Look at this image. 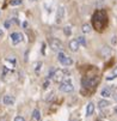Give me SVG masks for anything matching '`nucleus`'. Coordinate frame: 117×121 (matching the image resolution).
Returning a JSON list of instances; mask_svg holds the SVG:
<instances>
[{
  "mask_svg": "<svg viewBox=\"0 0 117 121\" xmlns=\"http://www.w3.org/2000/svg\"><path fill=\"white\" fill-rule=\"evenodd\" d=\"M20 4H22V0H11V1H10L11 6H18Z\"/></svg>",
  "mask_w": 117,
  "mask_h": 121,
  "instance_id": "nucleus-20",
  "label": "nucleus"
},
{
  "mask_svg": "<svg viewBox=\"0 0 117 121\" xmlns=\"http://www.w3.org/2000/svg\"><path fill=\"white\" fill-rule=\"evenodd\" d=\"M49 46L54 52H62L63 50V43L59 39H50L49 40Z\"/></svg>",
  "mask_w": 117,
  "mask_h": 121,
  "instance_id": "nucleus-3",
  "label": "nucleus"
},
{
  "mask_svg": "<svg viewBox=\"0 0 117 121\" xmlns=\"http://www.w3.org/2000/svg\"><path fill=\"white\" fill-rule=\"evenodd\" d=\"M78 42L81 44V46H84V47H86V40H85V37H84V36H79L78 39Z\"/></svg>",
  "mask_w": 117,
  "mask_h": 121,
  "instance_id": "nucleus-18",
  "label": "nucleus"
},
{
  "mask_svg": "<svg viewBox=\"0 0 117 121\" xmlns=\"http://www.w3.org/2000/svg\"><path fill=\"white\" fill-rule=\"evenodd\" d=\"M100 95H102L104 98H108V97L111 96V90H110L109 88H104L102 91H100Z\"/></svg>",
  "mask_w": 117,
  "mask_h": 121,
  "instance_id": "nucleus-13",
  "label": "nucleus"
},
{
  "mask_svg": "<svg viewBox=\"0 0 117 121\" xmlns=\"http://www.w3.org/2000/svg\"><path fill=\"white\" fill-rule=\"evenodd\" d=\"M3 36H4V31L0 29V37H3Z\"/></svg>",
  "mask_w": 117,
  "mask_h": 121,
  "instance_id": "nucleus-26",
  "label": "nucleus"
},
{
  "mask_svg": "<svg viewBox=\"0 0 117 121\" xmlns=\"http://www.w3.org/2000/svg\"><path fill=\"white\" fill-rule=\"evenodd\" d=\"M11 24H12V21H11V19L6 21V22H5V28H6V29H8V28L11 26Z\"/></svg>",
  "mask_w": 117,
  "mask_h": 121,
  "instance_id": "nucleus-23",
  "label": "nucleus"
},
{
  "mask_svg": "<svg viewBox=\"0 0 117 121\" xmlns=\"http://www.w3.org/2000/svg\"><path fill=\"white\" fill-rule=\"evenodd\" d=\"M111 44H113V46L117 44V36H112L111 37Z\"/></svg>",
  "mask_w": 117,
  "mask_h": 121,
  "instance_id": "nucleus-22",
  "label": "nucleus"
},
{
  "mask_svg": "<svg viewBox=\"0 0 117 121\" xmlns=\"http://www.w3.org/2000/svg\"><path fill=\"white\" fill-rule=\"evenodd\" d=\"M41 66H42V62H41V61L35 64V73H36V74L40 73V71H41Z\"/></svg>",
  "mask_w": 117,
  "mask_h": 121,
  "instance_id": "nucleus-19",
  "label": "nucleus"
},
{
  "mask_svg": "<svg viewBox=\"0 0 117 121\" xmlns=\"http://www.w3.org/2000/svg\"><path fill=\"white\" fill-rule=\"evenodd\" d=\"M79 47H80V43L78 42L77 39H73V40L69 41V49H71L72 52H78Z\"/></svg>",
  "mask_w": 117,
  "mask_h": 121,
  "instance_id": "nucleus-9",
  "label": "nucleus"
},
{
  "mask_svg": "<svg viewBox=\"0 0 117 121\" xmlns=\"http://www.w3.org/2000/svg\"><path fill=\"white\" fill-rule=\"evenodd\" d=\"M93 112H94V104H93V103H89L87 107H86V115L91 116L93 114Z\"/></svg>",
  "mask_w": 117,
  "mask_h": 121,
  "instance_id": "nucleus-12",
  "label": "nucleus"
},
{
  "mask_svg": "<svg viewBox=\"0 0 117 121\" xmlns=\"http://www.w3.org/2000/svg\"><path fill=\"white\" fill-rule=\"evenodd\" d=\"M92 23L96 30L103 31L105 25L108 24V16L104 11H97L92 17Z\"/></svg>",
  "mask_w": 117,
  "mask_h": 121,
  "instance_id": "nucleus-1",
  "label": "nucleus"
},
{
  "mask_svg": "<svg viewBox=\"0 0 117 121\" xmlns=\"http://www.w3.org/2000/svg\"><path fill=\"white\" fill-rule=\"evenodd\" d=\"M3 102H4L5 106H13L14 102H16V99H14V97L11 96V95H5L4 98H3Z\"/></svg>",
  "mask_w": 117,
  "mask_h": 121,
  "instance_id": "nucleus-7",
  "label": "nucleus"
},
{
  "mask_svg": "<svg viewBox=\"0 0 117 121\" xmlns=\"http://www.w3.org/2000/svg\"><path fill=\"white\" fill-rule=\"evenodd\" d=\"M82 32H84V34L91 32V25H90V24H84V25H82Z\"/></svg>",
  "mask_w": 117,
  "mask_h": 121,
  "instance_id": "nucleus-16",
  "label": "nucleus"
},
{
  "mask_svg": "<svg viewBox=\"0 0 117 121\" xmlns=\"http://www.w3.org/2000/svg\"><path fill=\"white\" fill-rule=\"evenodd\" d=\"M63 17H65V7L61 6V7H59L57 13H56V23L60 24V23L63 21Z\"/></svg>",
  "mask_w": 117,
  "mask_h": 121,
  "instance_id": "nucleus-8",
  "label": "nucleus"
},
{
  "mask_svg": "<svg viewBox=\"0 0 117 121\" xmlns=\"http://www.w3.org/2000/svg\"><path fill=\"white\" fill-rule=\"evenodd\" d=\"M57 60L63 65V66H71L73 64V60L72 58L69 56H66L63 52H57Z\"/></svg>",
  "mask_w": 117,
  "mask_h": 121,
  "instance_id": "nucleus-4",
  "label": "nucleus"
},
{
  "mask_svg": "<svg viewBox=\"0 0 117 121\" xmlns=\"http://www.w3.org/2000/svg\"><path fill=\"white\" fill-rule=\"evenodd\" d=\"M32 117L35 120H37V121H41V112L38 109H35L33 113H32Z\"/></svg>",
  "mask_w": 117,
  "mask_h": 121,
  "instance_id": "nucleus-15",
  "label": "nucleus"
},
{
  "mask_svg": "<svg viewBox=\"0 0 117 121\" xmlns=\"http://www.w3.org/2000/svg\"><path fill=\"white\" fill-rule=\"evenodd\" d=\"M68 72H66V71H63V70H55V72H54V74H53V79H54V82H56V83H59V82H62L63 80V78H65V74H67Z\"/></svg>",
  "mask_w": 117,
  "mask_h": 121,
  "instance_id": "nucleus-5",
  "label": "nucleus"
},
{
  "mask_svg": "<svg viewBox=\"0 0 117 121\" xmlns=\"http://www.w3.org/2000/svg\"><path fill=\"white\" fill-rule=\"evenodd\" d=\"M110 106V102L108 101V99H100L99 102H98V107L100 108V109H104V108H108Z\"/></svg>",
  "mask_w": 117,
  "mask_h": 121,
  "instance_id": "nucleus-11",
  "label": "nucleus"
},
{
  "mask_svg": "<svg viewBox=\"0 0 117 121\" xmlns=\"http://www.w3.org/2000/svg\"><path fill=\"white\" fill-rule=\"evenodd\" d=\"M115 78H117V66H116V67L113 68V70H112L111 74L106 77V80H112V79H115Z\"/></svg>",
  "mask_w": 117,
  "mask_h": 121,
  "instance_id": "nucleus-14",
  "label": "nucleus"
},
{
  "mask_svg": "<svg viewBox=\"0 0 117 121\" xmlns=\"http://www.w3.org/2000/svg\"><path fill=\"white\" fill-rule=\"evenodd\" d=\"M63 32H65L66 36H71V35H72V29H71V26H65V28H63Z\"/></svg>",
  "mask_w": 117,
  "mask_h": 121,
  "instance_id": "nucleus-17",
  "label": "nucleus"
},
{
  "mask_svg": "<svg viewBox=\"0 0 117 121\" xmlns=\"http://www.w3.org/2000/svg\"><path fill=\"white\" fill-rule=\"evenodd\" d=\"M14 121H25V119L23 116H16L14 117Z\"/></svg>",
  "mask_w": 117,
  "mask_h": 121,
  "instance_id": "nucleus-24",
  "label": "nucleus"
},
{
  "mask_svg": "<svg viewBox=\"0 0 117 121\" xmlns=\"http://www.w3.org/2000/svg\"><path fill=\"white\" fill-rule=\"evenodd\" d=\"M10 37H11V41L13 44H18L23 41V35L20 32H13V34H11Z\"/></svg>",
  "mask_w": 117,
  "mask_h": 121,
  "instance_id": "nucleus-6",
  "label": "nucleus"
},
{
  "mask_svg": "<svg viewBox=\"0 0 117 121\" xmlns=\"http://www.w3.org/2000/svg\"><path fill=\"white\" fill-rule=\"evenodd\" d=\"M111 48L110 47H108V46H104L103 48H102V55L104 56V58H109L110 55H111Z\"/></svg>",
  "mask_w": 117,
  "mask_h": 121,
  "instance_id": "nucleus-10",
  "label": "nucleus"
},
{
  "mask_svg": "<svg viewBox=\"0 0 117 121\" xmlns=\"http://www.w3.org/2000/svg\"><path fill=\"white\" fill-rule=\"evenodd\" d=\"M59 89H60V91H62V92L68 94V92H72V91L74 90V86H73V83H72L71 79H66V80H62V82H61Z\"/></svg>",
  "mask_w": 117,
  "mask_h": 121,
  "instance_id": "nucleus-2",
  "label": "nucleus"
},
{
  "mask_svg": "<svg viewBox=\"0 0 117 121\" xmlns=\"http://www.w3.org/2000/svg\"><path fill=\"white\" fill-rule=\"evenodd\" d=\"M30 1H36V0H30Z\"/></svg>",
  "mask_w": 117,
  "mask_h": 121,
  "instance_id": "nucleus-29",
  "label": "nucleus"
},
{
  "mask_svg": "<svg viewBox=\"0 0 117 121\" xmlns=\"http://www.w3.org/2000/svg\"><path fill=\"white\" fill-rule=\"evenodd\" d=\"M48 85H49V82H45V83L43 84V89H47V88H48Z\"/></svg>",
  "mask_w": 117,
  "mask_h": 121,
  "instance_id": "nucleus-25",
  "label": "nucleus"
},
{
  "mask_svg": "<svg viewBox=\"0 0 117 121\" xmlns=\"http://www.w3.org/2000/svg\"><path fill=\"white\" fill-rule=\"evenodd\" d=\"M55 70H56V68H55V67H52V68H50V71L48 72V77H49V78H52V77H53V74H54V72H55Z\"/></svg>",
  "mask_w": 117,
  "mask_h": 121,
  "instance_id": "nucleus-21",
  "label": "nucleus"
},
{
  "mask_svg": "<svg viewBox=\"0 0 117 121\" xmlns=\"http://www.w3.org/2000/svg\"><path fill=\"white\" fill-rule=\"evenodd\" d=\"M23 26H24V28H26V26H28V23H26V22H24V24H23Z\"/></svg>",
  "mask_w": 117,
  "mask_h": 121,
  "instance_id": "nucleus-27",
  "label": "nucleus"
},
{
  "mask_svg": "<svg viewBox=\"0 0 117 121\" xmlns=\"http://www.w3.org/2000/svg\"><path fill=\"white\" fill-rule=\"evenodd\" d=\"M103 1H104V0H99V3H100V4H102Z\"/></svg>",
  "mask_w": 117,
  "mask_h": 121,
  "instance_id": "nucleus-28",
  "label": "nucleus"
}]
</instances>
